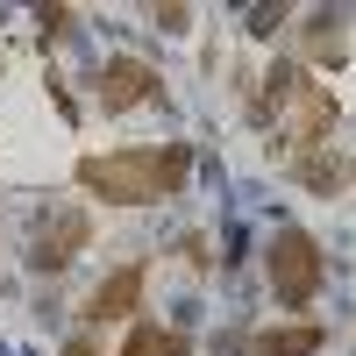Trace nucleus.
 I'll return each mask as SVG.
<instances>
[{"label": "nucleus", "mask_w": 356, "mask_h": 356, "mask_svg": "<svg viewBox=\"0 0 356 356\" xmlns=\"http://www.w3.org/2000/svg\"><path fill=\"white\" fill-rule=\"evenodd\" d=\"M271 292H278V307L285 314H300V307H314V292H321V243L307 228H278L271 235Z\"/></svg>", "instance_id": "3"}, {"label": "nucleus", "mask_w": 356, "mask_h": 356, "mask_svg": "<svg viewBox=\"0 0 356 356\" xmlns=\"http://www.w3.org/2000/svg\"><path fill=\"white\" fill-rule=\"evenodd\" d=\"M86 243H93V214H86V207H50V214H36V228H29L22 264L36 278H50V271H65V264H79Z\"/></svg>", "instance_id": "4"}, {"label": "nucleus", "mask_w": 356, "mask_h": 356, "mask_svg": "<svg viewBox=\"0 0 356 356\" xmlns=\"http://www.w3.org/2000/svg\"><path fill=\"white\" fill-rule=\"evenodd\" d=\"M342 29H349L342 8H314L307 15V57H314V65H342V50H349ZM307 57H300V65H307Z\"/></svg>", "instance_id": "9"}, {"label": "nucleus", "mask_w": 356, "mask_h": 356, "mask_svg": "<svg viewBox=\"0 0 356 356\" xmlns=\"http://www.w3.org/2000/svg\"><path fill=\"white\" fill-rule=\"evenodd\" d=\"M79 193L114 207H157L193 178V143H129V150H86L72 164Z\"/></svg>", "instance_id": "2"}, {"label": "nucleus", "mask_w": 356, "mask_h": 356, "mask_svg": "<svg viewBox=\"0 0 356 356\" xmlns=\"http://www.w3.org/2000/svg\"><path fill=\"white\" fill-rule=\"evenodd\" d=\"M114 356H193V335H186V328H164V321H143V314H136Z\"/></svg>", "instance_id": "7"}, {"label": "nucleus", "mask_w": 356, "mask_h": 356, "mask_svg": "<svg viewBox=\"0 0 356 356\" xmlns=\"http://www.w3.org/2000/svg\"><path fill=\"white\" fill-rule=\"evenodd\" d=\"M143 264H122V271H107L100 285H93V300H86V321L93 328H114V321H136L143 314Z\"/></svg>", "instance_id": "5"}, {"label": "nucleus", "mask_w": 356, "mask_h": 356, "mask_svg": "<svg viewBox=\"0 0 356 356\" xmlns=\"http://www.w3.org/2000/svg\"><path fill=\"white\" fill-rule=\"evenodd\" d=\"M157 100V72L143 57H107L100 65V107L107 114H129V107H150Z\"/></svg>", "instance_id": "6"}, {"label": "nucleus", "mask_w": 356, "mask_h": 356, "mask_svg": "<svg viewBox=\"0 0 356 356\" xmlns=\"http://www.w3.org/2000/svg\"><path fill=\"white\" fill-rule=\"evenodd\" d=\"M150 22L164 29V36H186V29H193V8H150Z\"/></svg>", "instance_id": "12"}, {"label": "nucleus", "mask_w": 356, "mask_h": 356, "mask_svg": "<svg viewBox=\"0 0 356 356\" xmlns=\"http://www.w3.org/2000/svg\"><path fill=\"white\" fill-rule=\"evenodd\" d=\"M36 22H43V36H72V29H79L72 8H36Z\"/></svg>", "instance_id": "11"}, {"label": "nucleus", "mask_w": 356, "mask_h": 356, "mask_svg": "<svg viewBox=\"0 0 356 356\" xmlns=\"http://www.w3.org/2000/svg\"><path fill=\"white\" fill-rule=\"evenodd\" d=\"M65 356H100V349L86 342V335H72V342H65Z\"/></svg>", "instance_id": "14"}, {"label": "nucleus", "mask_w": 356, "mask_h": 356, "mask_svg": "<svg viewBox=\"0 0 356 356\" xmlns=\"http://www.w3.org/2000/svg\"><path fill=\"white\" fill-rule=\"evenodd\" d=\"M292 178H300L307 193H342L349 186V164L335 150H314V157H292Z\"/></svg>", "instance_id": "10"}, {"label": "nucleus", "mask_w": 356, "mask_h": 356, "mask_svg": "<svg viewBox=\"0 0 356 356\" xmlns=\"http://www.w3.org/2000/svg\"><path fill=\"white\" fill-rule=\"evenodd\" d=\"M250 114H257V122H271L278 150L314 157V150H328V136H335V122H342V100L300 65V57H278V65L264 72V86H250Z\"/></svg>", "instance_id": "1"}, {"label": "nucleus", "mask_w": 356, "mask_h": 356, "mask_svg": "<svg viewBox=\"0 0 356 356\" xmlns=\"http://www.w3.org/2000/svg\"><path fill=\"white\" fill-rule=\"evenodd\" d=\"M278 22H285V8H257L250 15V36H278Z\"/></svg>", "instance_id": "13"}, {"label": "nucleus", "mask_w": 356, "mask_h": 356, "mask_svg": "<svg viewBox=\"0 0 356 356\" xmlns=\"http://www.w3.org/2000/svg\"><path fill=\"white\" fill-rule=\"evenodd\" d=\"M321 342H328V335H321L314 321H292V328L278 321V328H257L250 335V356H314Z\"/></svg>", "instance_id": "8"}]
</instances>
